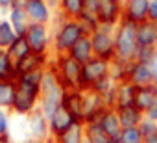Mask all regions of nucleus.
<instances>
[{
	"instance_id": "2f4dec72",
	"label": "nucleus",
	"mask_w": 157,
	"mask_h": 143,
	"mask_svg": "<svg viewBox=\"0 0 157 143\" xmlns=\"http://www.w3.org/2000/svg\"><path fill=\"white\" fill-rule=\"evenodd\" d=\"M131 63V61H129ZM129 63L120 61V59H113L111 61V71H109V76L120 84V82H128V71H129Z\"/></svg>"
},
{
	"instance_id": "4468645a",
	"label": "nucleus",
	"mask_w": 157,
	"mask_h": 143,
	"mask_svg": "<svg viewBox=\"0 0 157 143\" xmlns=\"http://www.w3.org/2000/svg\"><path fill=\"white\" fill-rule=\"evenodd\" d=\"M148 8H150V0H124L122 21H128L137 26L148 21Z\"/></svg>"
},
{
	"instance_id": "c85d7f7f",
	"label": "nucleus",
	"mask_w": 157,
	"mask_h": 143,
	"mask_svg": "<svg viewBox=\"0 0 157 143\" xmlns=\"http://www.w3.org/2000/svg\"><path fill=\"white\" fill-rule=\"evenodd\" d=\"M85 143H111V137L98 123H89L85 125Z\"/></svg>"
},
{
	"instance_id": "f257e3e1",
	"label": "nucleus",
	"mask_w": 157,
	"mask_h": 143,
	"mask_svg": "<svg viewBox=\"0 0 157 143\" xmlns=\"http://www.w3.org/2000/svg\"><path fill=\"white\" fill-rule=\"evenodd\" d=\"M52 28V56H63L72 50V47L85 34L78 19H67L56 11V17L50 24Z\"/></svg>"
},
{
	"instance_id": "09e8293b",
	"label": "nucleus",
	"mask_w": 157,
	"mask_h": 143,
	"mask_svg": "<svg viewBox=\"0 0 157 143\" xmlns=\"http://www.w3.org/2000/svg\"><path fill=\"white\" fill-rule=\"evenodd\" d=\"M155 48H157V47H155Z\"/></svg>"
},
{
	"instance_id": "f704fd0d",
	"label": "nucleus",
	"mask_w": 157,
	"mask_h": 143,
	"mask_svg": "<svg viewBox=\"0 0 157 143\" xmlns=\"http://www.w3.org/2000/svg\"><path fill=\"white\" fill-rule=\"evenodd\" d=\"M11 121H13V113L10 110L0 108V136L11 134Z\"/></svg>"
},
{
	"instance_id": "4be33fe9",
	"label": "nucleus",
	"mask_w": 157,
	"mask_h": 143,
	"mask_svg": "<svg viewBox=\"0 0 157 143\" xmlns=\"http://www.w3.org/2000/svg\"><path fill=\"white\" fill-rule=\"evenodd\" d=\"M157 100V86H144V88H137L135 93V108H139L142 113H146L153 102Z\"/></svg>"
},
{
	"instance_id": "79ce46f5",
	"label": "nucleus",
	"mask_w": 157,
	"mask_h": 143,
	"mask_svg": "<svg viewBox=\"0 0 157 143\" xmlns=\"http://www.w3.org/2000/svg\"><path fill=\"white\" fill-rule=\"evenodd\" d=\"M144 115H146L148 119H153V121H157V100L153 102V106H151V108H150V110H148Z\"/></svg>"
},
{
	"instance_id": "473e14b6",
	"label": "nucleus",
	"mask_w": 157,
	"mask_h": 143,
	"mask_svg": "<svg viewBox=\"0 0 157 143\" xmlns=\"http://www.w3.org/2000/svg\"><path fill=\"white\" fill-rule=\"evenodd\" d=\"M78 22H80V26H82V30H83L85 35H93V34L100 28L98 17H94V15H85V13H82L80 17H78Z\"/></svg>"
},
{
	"instance_id": "f3484780",
	"label": "nucleus",
	"mask_w": 157,
	"mask_h": 143,
	"mask_svg": "<svg viewBox=\"0 0 157 143\" xmlns=\"http://www.w3.org/2000/svg\"><path fill=\"white\" fill-rule=\"evenodd\" d=\"M98 125L104 128V132H105L111 139H118L120 134H122V130H124L122 125H120V119H118V113H117L115 108H107V110L102 113Z\"/></svg>"
},
{
	"instance_id": "6ab92c4d",
	"label": "nucleus",
	"mask_w": 157,
	"mask_h": 143,
	"mask_svg": "<svg viewBox=\"0 0 157 143\" xmlns=\"http://www.w3.org/2000/svg\"><path fill=\"white\" fill-rule=\"evenodd\" d=\"M117 86H118V84H117L111 76H107V78L100 80L91 91L98 93V95L102 97V100L105 102L107 108H115V106H117Z\"/></svg>"
},
{
	"instance_id": "bb28decb",
	"label": "nucleus",
	"mask_w": 157,
	"mask_h": 143,
	"mask_svg": "<svg viewBox=\"0 0 157 143\" xmlns=\"http://www.w3.org/2000/svg\"><path fill=\"white\" fill-rule=\"evenodd\" d=\"M56 11L67 19H78L83 11V0H59Z\"/></svg>"
},
{
	"instance_id": "f03ea898",
	"label": "nucleus",
	"mask_w": 157,
	"mask_h": 143,
	"mask_svg": "<svg viewBox=\"0 0 157 143\" xmlns=\"http://www.w3.org/2000/svg\"><path fill=\"white\" fill-rule=\"evenodd\" d=\"M139 43H137V26L128 22V21H120L118 26L115 28V50H117V58L120 61H135V54H137Z\"/></svg>"
},
{
	"instance_id": "39448f33",
	"label": "nucleus",
	"mask_w": 157,
	"mask_h": 143,
	"mask_svg": "<svg viewBox=\"0 0 157 143\" xmlns=\"http://www.w3.org/2000/svg\"><path fill=\"white\" fill-rule=\"evenodd\" d=\"M111 71V61H105L102 58H91L87 63L82 65V76H80V89L82 91H91L100 80L109 76Z\"/></svg>"
},
{
	"instance_id": "c03bdc74",
	"label": "nucleus",
	"mask_w": 157,
	"mask_h": 143,
	"mask_svg": "<svg viewBox=\"0 0 157 143\" xmlns=\"http://www.w3.org/2000/svg\"><path fill=\"white\" fill-rule=\"evenodd\" d=\"M144 143H157V134H153V136L146 137V139H144Z\"/></svg>"
},
{
	"instance_id": "2eb2a0df",
	"label": "nucleus",
	"mask_w": 157,
	"mask_h": 143,
	"mask_svg": "<svg viewBox=\"0 0 157 143\" xmlns=\"http://www.w3.org/2000/svg\"><path fill=\"white\" fill-rule=\"evenodd\" d=\"M107 110L105 102L102 100V97L94 91H85V110H83V123H98L102 113Z\"/></svg>"
},
{
	"instance_id": "423d86ee",
	"label": "nucleus",
	"mask_w": 157,
	"mask_h": 143,
	"mask_svg": "<svg viewBox=\"0 0 157 143\" xmlns=\"http://www.w3.org/2000/svg\"><path fill=\"white\" fill-rule=\"evenodd\" d=\"M24 37H26L32 52L43 54V56H52V28L48 24L32 22Z\"/></svg>"
},
{
	"instance_id": "e433bc0d",
	"label": "nucleus",
	"mask_w": 157,
	"mask_h": 143,
	"mask_svg": "<svg viewBox=\"0 0 157 143\" xmlns=\"http://www.w3.org/2000/svg\"><path fill=\"white\" fill-rule=\"evenodd\" d=\"M139 130H140V134H142V136H144V139H146V137H150V136L157 134V121L148 119V117L144 115V119H142V121H140V125H139Z\"/></svg>"
},
{
	"instance_id": "58836bf2",
	"label": "nucleus",
	"mask_w": 157,
	"mask_h": 143,
	"mask_svg": "<svg viewBox=\"0 0 157 143\" xmlns=\"http://www.w3.org/2000/svg\"><path fill=\"white\" fill-rule=\"evenodd\" d=\"M148 21L157 22V0H150V8H148Z\"/></svg>"
},
{
	"instance_id": "a19ab883",
	"label": "nucleus",
	"mask_w": 157,
	"mask_h": 143,
	"mask_svg": "<svg viewBox=\"0 0 157 143\" xmlns=\"http://www.w3.org/2000/svg\"><path fill=\"white\" fill-rule=\"evenodd\" d=\"M17 0H0V11H10Z\"/></svg>"
},
{
	"instance_id": "a211bd4d",
	"label": "nucleus",
	"mask_w": 157,
	"mask_h": 143,
	"mask_svg": "<svg viewBox=\"0 0 157 143\" xmlns=\"http://www.w3.org/2000/svg\"><path fill=\"white\" fill-rule=\"evenodd\" d=\"M8 21L13 26V30L17 32V35H26V32H28V28L32 24L24 6H17V4L8 11Z\"/></svg>"
},
{
	"instance_id": "7c9ffc66",
	"label": "nucleus",
	"mask_w": 157,
	"mask_h": 143,
	"mask_svg": "<svg viewBox=\"0 0 157 143\" xmlns=\"http://www.w3.org/2000/svg\"><path fill=\"white\" fill-rule=\"evenodd\" d=\"M8 52L11 54V58H13L15 61H19V59H22V58H26V56L32 52V48H30L26 37H24V35H19V37L13 41V45L8 48Z\"/></svg>"
},
{
	"instance_id": "412c9836",
	"label": "nucleus",
	"mask_w": 157,
	"mask_h": 143,
	"mask_svg": "<svg viewBox=\"0 0 157 143\" xmlns=\"http://www.w3.org/2000/svg\"><path fill=\"white\" fill-rule=\"evenodd\" d=\"M137 43L139 47H157V22L144 21L137 24Z\"/></svg>"
},
{
	"instance_id": "393cba45",
	"label": "nucleus",
	"mask_w": 157,
	"mask_h": 143,
	"mask_svg": "<svg viewBox=\"0 0 157 143\" xmlns=\"http://www.w3.org/2000/svg\"><path fill=\"white\" fill-rule=\"evenodd\" d=\"M135 93L137 88L129 82H120L117 86V106L115 108H126V106H135Z\"/></svg>"
},
{
	"instance_id": "f8f14e48",
	"label": "nucleus",
	"mask_w": 157,
	"mask_h": 143,
	"mask_svg": "<svg viewBox=\"0 0 157 143\" xmlns=\"http://www.w3.org/2000/svg\"><path fill=\"white\" fill-rule=\"evenodd\" d=\"M78 121L61 106L59 110H56L50 117H48V128H50V139H56L59 136H63L67 130H70Z\"/></svg>"
},
{
	"instance_id": "49530a36",
	"label": "nucleus",
	"mask_w": 157,
	"mask_h": 143,
	"mask_svg": "<svg viewBox=\"0 0 157 143\" xmlns=\"http://www.w3.org/2000/svg\"><path fill=\"white\" fill-rule=\"evenodd\" d=\"M30 143H52V139H48V141H30Z\"/></svg>"
},
{
	"instance_id": "a878e982",
	"label": "nucleus",
	"mask_w": 157,
	"mask_h": 143,
	"mask_svg": "<svg viewBox=\"0 0 157 143\" xmlns=\"http://www.w3.org/2000/svg\"><path fill=\"white\" fill-rule=\"evenodd\" d=\"M0 80H17L15 59L6 48H0Z\"/></svg>"
},
{
	"instance_id": "cd10ccee",
	"label": "nucleus",
	"mask_w": 157,
	"mask_h": 143,
	"mask_svg": "<svg viewBox=\"0 0 157 143\" xmlns=\"http://www.w3.org/2000/svg\"><path fill=\"white\" fill-rule=\"evenodd\" d=\"M52 143H85V125L83 123H76L63 136L52 139Z\"/></svg>"
},
{
	"instance_id": "ddd939ff",
	"label": "nucleus",
	"mask_w": 157,
	"mask_h": 143,
	"mask_svg": "<svg viewBox=\"0 0 157 143\" xmlns=\"http://www.w3.org/2000/svg\"><path fill=\"white\" fill-rule=\"evenodd\" d=\"M50 59H52V56H43V54L30 52L26 58H22V59L15 61L17 78H19V76H22V75L33 73V71H44V69L50 65Z\"/></svg>"
},
{
	"instance_id": "1a4fd4ad",
	"label": "nucleus",
	"mask_w": 157,
	"mask_h": 143,
	"mask_svg": "<svg viewBox=\"0 0 157 143\" xmlns=\"http://www.w3.org/2000/svg\"><path fill=\"white\" fill-rule=\"evenodd\" d=\"M24 10L30 17L32 22L37 24H52L54 17H56V10L46 2V0H26Z\"/></svg>"
},
{
	"instance_id": "b1692460",
	"label": "nucleus",
	"mask_w": 157,
	"mask_h": 143,
	"mask_svg": "<svg viewBox=\"0 0 157 143\" xmlns=\"http://www.w3.org/2000/svg\"><path fill=\"white\" fill-rule=\"evenodd\" d=\"M17 97V80H0V108L13 110Z\"/></svg>"
},
{
	"instance_id": "4c0bfd02",
	"label": "nucleus",
	"mask_w": 157,
	"mask_h": 143,
	"mask_svg": "<svg viewBox=\"0 0 157 143\" xmlns=\"http://www.w3.org/2000/svg\"><path fill=\"white\" fill-rule=\"evenodd\" d=\"M98 6H100V0H83V11L85 15H98Z\"/></svg>"
},
{
	"instance_id": "37998d69",
	"label": "nucleus",
	"mask_w": 157,
	"mask_h": 143,
	"mask_svg": "<svg viewBox=\"0 0 157 143\" xmlns=\"http://www.w3.org/2000/svg\"><path fill=\"white\" fill-rule=\"evenodd\" d=\"M0 143H15V141H13V136L10 134V136H0Z\"/></svg>"
},
{
	"instance_id": "9b49d317",
	"label": "nucleus",
	"mask_w": 157,
	"mask_h": 143,
	"mask_svg": "<svg viewBox=\"0 0 157 143\" xmlns=\"http://www.w3.org/2000/svg\"><path fill=\"white\" fill-rule=\"evenodd\" d=\"M26 130L32 141H48L50 139V128H48V117L37 108L30 117H26Z\"/></svg>"
},
{
	"instance_id": "6e6552de",
	"label": "nucleus",
	"mask_w": 157,
	"mask_h": 143,
	"mask_svg": "<svg viewBox=\"0 0 157 143\" xmlns=\"http://www.w3.org/2000/svg\"><path fill=\"white\" fill-rule=\"evenodd\" d=\"M124 15V0H100L98 6V22L100 26L117 28Z\"/></svg>"
},
{
	"instance_id": "ea45409f",
	"label": "nucleus",
	"mask_w": 157,
	"mask_h": 143,
	"mask_svg": "<svg viewBox=\"0 0 157 143\" xmlns=\"http://www.w3.org/2000/svg\"><path fill=\"white\" fill-rule=\"evenodd\" d=\"M150 71H151V80H153V86H157V54L153 56V59L150 61Z\"/></svg>"
},
{
	"instance_id": "c756f323",
	"label": "nucleus",
	"mask_w": 157,
	"mask_h": 143,
	"mask_svg": "<svg viewBox=\"0 0 157 143\" xmlns=\"http://www.w3.org/2000/svg\"><path fill=\"white\" fill-rule=\"evenodd\" d=\"M17 32L13 30V26L10 24L8 17H0V48H10L13 45V41L17 39Z\"/></svg>"
},
{
	"instance_id": "5701e85b",
	"label": "nucleus",
	"mask_w": 157,
	"mask_h": 143,
	"mask_svg": "<svg viewBox=\"0 0 157 143\" xmlns=\"http://www.w3.org/2000/svg\"><path fill=\"white\" fill-rule=\"evenodd\" d=\"M117 113H118V119H120V125L122 128H135L140 125V121L144 119V113L135 108V106H126V108H115Z\"/></svg>"
},
{
	"instance_id": "9d476101",
	"label": "nucleus",
	"mask_w": 157,
	"mask_h": 143,
	"mask_svg": "<svg viewBox=\"0 0 157 143\" xmlns=\"http://www.w3.org/2000/svg\"><path fill=\"white\" fill-rule=\"evenodd\" d=\"M61 106L78 121L83 123V110H85V91L82 89H65ZM85 125V123H83Z\"/></svg>"
},
{
	"instance_id": "de8ad7c7",
	"label": "nucleus",
	"mask_w": 157,
	"mask_h": 143,
	"mask_svg": "<svg viewBox=\"0 0 157 143\" xmlns=\"http://www.w3.org/2000/svg\"><path fill=\"white\" fill-rule=\"evenodd\" d=\"M111 143H120V141L118 139H111Z\"/></svg>"
},
{
	"instance_id": "0eeeda50",
	"label": "nucleus",
	"mask_w": 157,
	"mask_h": 143,
	"mask_svg": "<svg viewBox=\"0 0 157 143\" xmlns=\"http://www.w3.org/2000/svg\"><path fill=\"white\" fill-rule=\"evenodd\" d=\"M91 43H93V52H94L96 58H102L105 61H113L117 58V50H115V28L100 26L91 35Z\"/></svg>"
},
{
	"instance_id": "7ed1b4c3",
	"label": "nucleus",
	"mask_w": 157,
	"mask_h": 143,
	"mask_svg": "<svg viewBox=\"0 0 157 143\" xmlns=\"http://www.w3.org/2000/svg\"><path fill=\"white\" fill-rule=\"evenodd\" d=\"M39 99H41V88L28 84L24 80H17V97L11 113L17 117H30L37 108H39Z\"/></svg>"
},
{
	"instance_id": "c9c22d12",
	"label": "nucleus",
	"mask_w": 157,
	"mask_h": 143,
	"mask_svg": "<svg viewBox=\"0 0 157 143\" xmlns=\"http://www.w3.org/2000/svg\"><path fill=\"white\" fill-rule=\"evenodd\" d=\"M157 54V48L155 47H139L137 48V54H135V61L139 63H148L153 59V56Z\"/></svg>"
},
{
	"instance_id": "aec40b11",
	"label": "nucleus",
	"mask_w": 157,
	"mask_h": 143,
	"mask_svg": "<svg viewBox=\"0 0 157 143\" xmlns=\"http://www.w3.org/2000/svg\"><path fill=\"white\" fill-rule=\"evenodd\" d=\"M68 56H70L74 61H78L80 65H83V63H87L91 58H94L93 43H91V35H83L80 41H78V43L72 47V50L68 52Z\"/></svg>"
},
{
	"instance_id": "dca6fc26",
	"label": "nucleus",
	"mask_w": 157,
	"mask_h": 143,
	"mask_svg": "<svg viewBox=\"0 0 157 143\" xmlns=\"http://www.w3.org/2000/svg\"><path fill=\"white\" fill-rule=\"evenodd\" d=\"M128 82L133 84L135 88H144V86H151V71L148 63H139V61H131L129 63V71H128Z\"/></svg>"
},
{
	"instance_id": "72a5a7b5",
	"label": "nucleus",
	"mask_w": 157,
	"mask_h": 143,
	"mask_svg": "<svg viewBox=\"0 0 157 143\" xmlns=\"http://www.w3.org/2000/svg\"><path fill=\"white\" fill-rule=\"evenodd\" d=\"M120 143H144V136L140 134L139 126L135 128H124L120 137H118Z\"/></svg>"
},
{
	"instance_id": "20e7f679",
	"label": "nucleus",
	"mask_w": 157,
	"mask_h": 143,
	"mask_svg": "<svg viewBox=\"0 0 157 143\" xmlns=\"http://www.w3.org/2000/svg\"><path fill=\"white\" fill-rule=\"evenodd\" d=\"M50 65L56 71L63 89H80L82 65L78 61H74L68 54H63V56H52Z\"/></svg>"
},
{
	"instance_id": "a18cd8bd",
	"label": "nucleus",
	"mask_w": 157,
	"mask_h": 143,
	"mask_svg": "<svg viewBox=\"0 0 157 143\" xmlns=\"http://www.w3.org/2000/svg\"><path fill=\"white\" fill-rule=\"evenodd\" d=\"M46 2L54 8V10H57V4H59V0H46Z\"/></svg>"
}]
</instances>
